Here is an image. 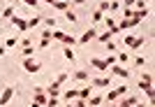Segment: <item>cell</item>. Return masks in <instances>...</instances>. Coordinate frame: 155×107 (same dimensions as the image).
Instances as JSON below:
<instances>
[{"label": "cell", "mask_w": 155, "mask_h": 107, "mask_svg": "<svg viewBox=\"0 0 155 107\" xmlns=\"http://www.w3.org/2000/svg\"><path fill=\"white\" fill-rule=\"evenodd\" d=\"M42 105H46V91L42 86H35V100L30 107H42Z\"/></svg>", "instance_id": "1"}, {"label": "cell", "mask_w": 155, "mask_h": 107, "mask_svg": "<svg viewBox=\"0 0 155 107\" xmlns=\"http://www.w3.org/2000/svg\"><path fill=\"white\" fill-rule=\"evenodd\" d=\"M111 74H116V77H120V79H130V70L125 65H118V63H114V65L109 67Z\"/></svg>", "instance_id": "2"}, {"label": "cell", "mask_w": 155, "mask_h": 107, "mask_svg": "<svg viewBox=\"0 0 155 107\" xmlns=\"http://www.w3.org/2000/svg\"><path fill=\"white\" fill-rule=\"evenodd\" d=\"M91 81V86L93 88H109V84H111V74L109 77H95V79H88Z\"/></svg>", "instance_id": "3"}, {"label": "cell", "mask_w": 155, "mask_h": 107, "mask_svg": "<svg viewBox=\"0 0 155 107\" xmlns=\"http://www.w3.org/2000/svg\"><path fill=\"white\" fill-rule=\"evenodd\" d=\"M23 70L30 72V74H35V72H39V63L35 58H23Z\"/></svg>", "instance_id": "4"}, {"label": "cell", "mask_w": 155, "mask_h": 107, "mask_svg": "<svg viewBox=\"0 0 155 107\" xmlns=\"http://www.w3.org/2000/svg\"><path fill=\"white\" fill-rule=\"evenodd\" d=\"M93 37H97V30H95V28H88V30H86L81 37H77V42H79V44H88Z\"/></svg>", "instance_id": "5"}, {"label": "cell", "mask_w": 155, "mask_h": 107, "mask_svg": "<svg viewBox=\"0 0 155 107\" xmlns=\"http://www.w3.org/2000/svg\"><path fill=\"white\" fill-rule=\"evenodd\" d=\"M12 95H14V88H12V86H7L5 91H2V93H0V107H5L7 102L12 100Z\"/></svg>", "instance_id": "6"}, {"label": "cell", "mask_w": 155, "mask_h": 107, "mask_svg": "<svg viewBox=\"0 0 155 107\" xmlns=\"http://www.w3.org/2000/svg\"><path fill=\"white\" fill-rule=\"evenodd\" d=\"M46 93H49V98H58L60 93H63V91H60V84H56V81H51V84H49V88H44Z\"/></svg>", "instance_id": "7"}, {"label": "cell", "mask_w": 155, "mask_h": 107, "mask_svg": "<svg viewBox=\"0 0 155 107\" xmlns=\"http://www.w3.org/2000/svg\"><path fill=\"white\" fill-rule=\"evenodd\" d=\"M9 21H12L14 26L19 28L21 33H26V30H28V21H26V19H21V16H12V19H9Z\"/></svg>", "instance_id": "8"}, {"label": "cell", "mask_w": 155, "mask_h": 107, "mask_svg": "<svg viewBox=\"0 0 155 107\" xmlns=\"http://www.w3.org/2000/svg\"><path fill=\"white\" fill-rule=\"evenodd\" d=\"M104 23H107V30H109L111 35H118V28H116V21H114V16H104Z\"/></svg>", "instance_id": "9"}, {"label": "cell", "mask_w": 155, "mask_h": 107, "mask_svg": "<svg viewBox=\"0 0 155 107\" xmlns=\"http://www.w3.org/2000/svg\"><path fill=\"white\" fill-rule=\"evenodd\" d=\"M91 65H93V67H97L100 72H107V70H109V65H107L102 58H91Z\"/></svg>", "instance_id": "10"}, {"label": "cell", "mask_w": 155, "mask_h": 107, "mask_svg": "<svg viewBox=\"0 0 155 107\" xmlns=\"http://www.w3.org/2000/svg\"><path fill=\"white\" fill-rule=\"evenodd\" d=\"M132 26H137V21H134V19H123L120 23H116L118 33H120V30H127V28H132Z\"/></svg>", "instance_id": "11"}, {"label": "cell", "mask_w": 155, "mask_h": 107, "mask_svg": "<svg viewBox=\"0 0 155 107\" xmlns=\"http://www.w3.org/2000/svg\"><path fill=\"white\" fill-rule=\"evenodd\" d=\"M102 100H104L102 95H97V93H95V95H88V98H86V105H88V107H97Z\"/></svg>", "instance_id": "12"}, {"label": "cell", "mask_w": 155, "mask_h": 107, "mask_svg": "<svg viewBox=\"0 0 155 107\" xmlns=\"http://www.w3.org/2000/svg\"><path fill=\"white\" fill-rule=\"evenodd\" d=\"M146 16H148V7H143V9H134V14H132V19H134L137 23H139L141 19H146Z\"/></svg>", "instance_id": "13"}, {"label": "cell", "mask_w": 155, "mask_h": 107, "mask_svg": "<svg viewBox=\"0 0 155 107\" xmlns=\"http://www.w3.org/2000/svg\"><path fill=\"white\" fill-rule=\"evenodd\" d=\"M72 79H79V81H88V79H91V74L86 72V70H77V72H72Z\"/></svg>", "instance_id": "14"}, {"label": "cell", "mask_w": 155, "mask_h": 107, "mask_svg": "<svg viewBox=\"0 0 155 107\" xmlns=\"http://www.w3.org/2000/svg\"><path fill=\"white\" fill-rule=\"evenodd\" d=\"M93 93V86L88 84V86H84V88H79V93H77V98H81V100H86L88 95Z\"/></svg>", "instance_id": "15"}, {"label": "cell", "mask_w": 155, "mask_h": 107, "mask_svg": "<svg viewBox=\"0 0 155 107\" xmlns=\"http://www.w3.org/2000/svg\"><path fill=\"white\" fill-rule=\"evenodd\" d=\"M21 56H23V58H32V56H35V47H32V44L21 47Z\"/></svg>", "instance_id": "16"}, {"label": "cell", "mask_w": 155, "mask_h": 107, "mask_svg": "<svg viewBox=\"0 0 155 107\" xmlns=\"http://www.w3.org/2000/svg\"><path fill=\"white\" fill-rule=\"evenodd\" d=\"M70 0H56V2H53V7H56V9H60V12H65V9H70Z\"/></svg>", "instance_id": "17"}, {"label": "cell", "mask_w": 155, "mask_h": 107, "mask_svg": "<svg viewBox=\"0 0 155 107\" xmlns=\"http://www.w3.org/2000/svg\"><path fill=\"white\" fill-rule=\"evenodd\" d=\"M77 93H79V88H70V91H63L65 102H67V100H74V98H77Z\"/></svg>", "instance_id": "18"}, {"label": "cell", "mask_w": 155, "mask_h": 107, "mask_svg": "<svg viewBox=\"0 0 155 107\" xmlns=\"http://www.w3.org/2000/svg\"><path fill=\"white\" fill-rule=\"evenodd\" d=\"M63 44H65V47H74V44H77V37H74V35H67V33H65Z\"/></svg>", "instance_id": "19"}, {"label": "cell", "mask_w": 155, "mask_h": 107, "mask_svg": "<svg viewBox=\"0 0 155 107\" xmlns=\"http://www.w3.org/2000/svg\"><path fill=\"white\" fill-rule=\"evenodd\" d=\"M67 107H88V105H86V100H81V98H74V100H67Z\"/></svg>", "instance_id": "20"}, {"label": "cell", "mask_w": 155, "mask_h": 107, "mask_svg": "<svg viewBox=\"0 0 155 107\" xmlns=\"http://www.w3.org/2000/svg\"><path fill=\"white\" fill-rule=\"evenodd\" d=\"M97 9H100V12H102V14H104V12H109V9H111V0H102Z\"/></svg>", "instance_id": "21"}, {"label": "cell", "mask_w": 155, "mask_h": 107, "mask_svg": "<svg viewBox=\"0 0 155 107\" xmlns=\"http://www.w3.org/2000/svg\"><path fill=\"white\" fill-rule=\"evenodd\" d=\"M16 42H19V35H16V37H7L2 47H5V49H9V47H16Z\"/></svg>", "instance_id": "22"}, {"label": "cell", "mask_w": 155, "mask_h": 107, "mask_svg": "<svg viewBox=\"0 0 155 107\" xmlns=\"http://www.w3.org/2000/svg\"><path fill=\"white\" fill-rule=\"evenodd\" d=\"M63 54H65V58H67V60H74V58H77V56H74V49H72V47H65Z\"/></svg>", "instance_id": "23"}, {"label": "cell", "mask_w": 155, "mask_h": 107, "mask_svg": "<svg viewBox=\"0 0 155 107\" xmlns=\"http://www.w3.org/2000/svg\"><path fill=\"white\" fill-rule=\"evenodd\" d=\"M14 12H16V7H12V5H9V7L5 9V12H2V19H12V16H14Z\"/></svg>", "instance_id": "24"}, {"label": "cell", "mask_w": 155, "mask_h": 107, "mask_svg": "<svg viewBox=\"0 0 155 107\" xmlns=\"http://www.w3.org/2000/svg\"><path fill=\"white\" fill-rule=\"evenodd\" d=\"M39 21H42V16H32V19H28V30L35 26H39Z\"/></svg>", "instance_id": "25"}, {"label": "cell", "mask_w": 155, "mask_h": 107, "mask_svg": "<svg viewBox=\"0 0 155 107\" xmlns=\"http://www.w3.org/2000/svg\"><path fill=\"white\" fill-rule=\"evenodd\" d=\"M104 100H107V102H116V100H118V93H116V88H114V91H109Z\"/></svg>", "instance_id": "26"}, {"label": "cell", "mask_w": 155, "mask_h": 107, "mask_svg": "<svg viewBox=\"0 0 155 107\" xmlns=\"http://www.w3.org/2000/svg\"><path fill=\"white\" fill-rule=\"evenodd\" d=\"M127 58H130V54H118V65H127Z\"/></svg>", "instance_id": "27"}, {"label": "cell", "mask_w": 155, "mask_h": 107, "mask_svg": "<svg viewBox=\"0 0 155 107\" xmlns=\"http://www.w3.org/2000/svg\"><path fill=\"white\" fill-rule=\"evenodd\" d=\"M65 19L70 21V23H74V21H77V14L72 12V9H65Z\"/></svg>", "instance_id": "28"}, {"label": "cell", "mask_w": 155, "mask_h": 107, "mask_svg": "<svg viewBox=\"0 0 155 107\" xmlns=\"http://www.w3.org/2000/svg\"><path fill=\"white\" fill-rule=\"evenodd\" d=\"M141 81H143V84H150V86H153V74H150V72H143V74H141Z\"/></svg>", "instance_id": "29"}, {"label": "cell", "mask_w": 155, "mask_h": 107, "mask_svg": "<svg viewBox=\"0 0 155 107\" xmlns=\"http://www.w3.org/2000/svg\"><path fill=\"white\" fill-rule=\"evenodd\" d=\"M143 42H146V37H134V42H132V47H130V49H139Z\"/></svg>", "instance_id": "30"}, {"label": "cell", "mask_w": 155, "mask_h": 107, "mask_svg": "<svg viewBox=\"0 0 155 107\" xmlns=\"http://www.w3.org/2000/svg\"><path fill=\"white\" fill-rule=\"evenodd\" d=\"M67 77H70V74H67V72H60L58 77H56V84H60V86H63L65 81H67Z\"/></svg>", "instance_id": "31"}, {"label": "cell", "mask_w": 155, "mask_h": 107, "mask_svg": "<svg viewBox=\"0 0 155 107\" xmlns=\"http://www.w3.org/2000/svg\"><path fill=\"white\" fill-rule=\"evenodd\" d=\"M91 19H93V23H97V21H102V19H104V14L100 12V9H95V12H93V16H91Z\"/></svg>", "instance_id": "32"}, {"label": "cell", "mask_w": 155, "mask_h": 107, "mask_svg": "<svg viewBox=\"0 0 155 107\" xmlns=\"http://www.w3.org/2000/svg\"><path fill=\"white\" fill-rule=\"evenodd\" d=\"M111 37H114V35H111L109 30H107V33H102V35H97V40H100V42H109Z\"/></svg>", "instance_id": "33"}, {"label": "cell", "mask_w": 155, "mask_h": 107, "mask_svg": "<svg viewBox=\"0 0 155 107\" xmlns=\"http://www.w3.org/2000/svg\"><path fill=\"white\" fill-rule=\"evenodd\" d=\"M44 23H46L49 28H56V16H46V19H44Z\"/></svg>", "instance_id": "34"}, {"label": "cell", "mask_w": 155, "mask_h": 107, "mask_svg": "<svg viewBox=\"0 0 155 107\" xmlns=\"http://www.w3.org/2000/svg\"><path fill=\"white\" fill-rule=\"evenodd\" d=\"M49 42H51V40H49V37H42L37 47H39V49H46V47H49Z\"/></svg>", "instance_id": "35"}, {"label": "cell", "mask_w": 155, "mask_h": 107, "mask_svg": "<svg viewBox=\"0 0 155 107\" xmlns=\"http://www.w3.org/2000/svg\"><path fill=\"white\" fill-rule=\"evenodd\" d=\"M46 107H58V98H49V100H46Z\"/></svg>", "instance_id": "36"}, {"label": "cell", "mask_w": 155, "mask_h": 107, "mask_svg": "<svg viewBox=\"0 0 155 107\" xmlns=\"http://www.w3.org/2000/svg\"><path fill=\"white\" fill-rule=\"evenodd\" d=\"M104 63H107V65H114V63H116V56H107V58H104Z\"/></svg>", "instance_id": "37"}, {"label": "cell", "mask_w": 155, "mask_h": 107, "mask_svg": "<svg viewBox=\"0 0 155 107\" xmlns=\"http://www.w3.org/2000/svg\"><path fill=\"white\" fill-rule=\"evenodd\" d=\"M143 63H146V58H143V56H137V58H134V65H139V67H141Z\"/></svg>", "instance_id": "38"}, {"label": "cell", "mask_w": 155, "mask_h": 107, "mask_svg": "<svg viewBox=\"0 0 155 107\" xmlns=\"http://www.w3.org/2000/svg\"><path fill=\"white\" fill-rule=\"evenodd\" d=\"M104 44H107V51H116V44H114V42H104Z\"/></svg>", "instance_id": "39"}, {"label": "cell", "mask_w": 155, "mask_h": 107, "mask_svg": "<svg viewBox=\"0 0 155 107\" xmlns=\"http://www.w3.org/2000/svg\"><path fill=\"white\" fill-rule=\"evenodd\" d=\"M21 2H23V5H30V7L37 5V0H21Z\"/></svg>", "instance_id": "40"}, {"label": "cell", "mask_w": 155, "mask_h": 107, "mask_svg": "<svg viewBox=\"0 0 155 107\" xmlns=\"http://www.w3.org/2000/svg\"><path fill=\"white\" fill-rule=\"evenodd\" d=\"M125 7H130V9H132V7H134V0H125Z\"/></svg>", "instance_id": "41"}, {"label": "cell", "mask_w": 155, "mask_h": 107, "mask_svg": "<svg viewBox=\"0 0 155 107\" xmlns=\"http://www.w3.org/2000/svg\"><path fill=\"white\" fill-rule=\"evenodd\" d=\"M116 107H127V102H125V100H120V102H118Z\"/></svg>", "instance_id": "42"}, {"label": "cell", "mask_w": 155, "mask_h": 107, "mask_svg": "<svg viewBox=\"0 0 155 107\" xmlns=\"http://www.w3.org/2000/svg\"><path fill=\"white\" fill-rule=\"evenodd\" d=\"M72 2H74V5H84L86 0H72Z\"/></svg>", "instance_id": "43"}, {"label": "cell", "mask_w": 155, "mask_h": 107, "mask_svg": "<svg viewBox=\"0 0 155 107\" xmlns=\"http://www.w3.org/2000/svg\"><path fill=\"white\" fill-rule=\"evenodd\" d=\"M0 56H5V47H0Z\"/></svg>", "instance_id": "44"}, {"label": "cell", "mask_w": 155, "mask_h": 107, "mask_svg": "<svg viewBox=\"0 0 155 107\" xmlns=\"http://www.w3.org/2000/svg\"><path fill=\"white\" fill-rule=\"evenodd\" d=\"M44 2H49V5H53V2H56V0H44Z\"/></svg>", "instance_id": "45"}, {"label": "cell", "mask_w": 155, "mask_h": 107, "mask_svg": "<svg viewBox=\"0 0 155 107\" xmlns=\"http://www.w3.org/2000/svg\"><path fill=\"white\" fill-rule=\"evenodd\" d=\"M114 2H118V0H114Z\"/></svg>", "instance_id": "46"}]
</instances>
